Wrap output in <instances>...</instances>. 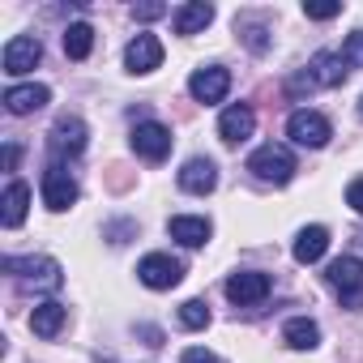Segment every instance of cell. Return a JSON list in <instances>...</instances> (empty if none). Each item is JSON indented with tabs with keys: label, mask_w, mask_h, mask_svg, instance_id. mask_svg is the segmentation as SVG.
Wrapping results in <instances>:
<instances>
[{
	"label": "cell",
	"mask_w": 363,
	"mask_h": 363,
	"mask_svg": "<svg viewBox=\"0 0 363 363\" xmlns=\"http://www.w3.org/2000/svg\"><path fill=\"white\" fill-rule=\"evenodd\" d=\"M48 99H52V90L39 86V82H30V86H9V90H5V107H9L13 116H30V111H39Z\"/></svg>",
	"instance_id": "cell-18"
},
{
	"label": "cell",
	"mask_w": 363,
	"mask_h": 363,
	"mask_svg": "<svg viewBox=\"0 0 363 363\" xmlns=\"http://www.w3.org/2000/svg\"><path fill=\"white\" fill-rule=\"evenodd\" d=\"M5 274H18V278L35 282V286H43V291H56V286L65 282V278H60V261H52V257H26V261L5 257Z\"/></svg>",
	"instance_id": "cell-5"
},
{
	"label": "cell",
	"mask_w": 363,
	"mask_h": 363,
	"mask_svg": "<svg viewBox=\"0 0 363 363\" xmlns=\"http://www.w3.org/2000/svg\"><path fill=\"white\" fill-rule=\"evenodd\" d=\"M359 116H363V99H359Z\"/></svg>",
	"instance_id": "cell-32"
},
{
	"label": "cell",
	"mask_w": 363,
	"mask_h": 363,
	"mask_svg": "<svg viewBox=\"0 0 363 363\" xmlns=\"http://www.w3.org/2000/svg\"><path fill=\"white\" fill-rule=\"evenodd\" d=\"M39 189H43V206H48V210H56V214H60V210H69V206L77 201V179H73L60 162L43 171V184H39Z\"/></svg>",
	"instance_id": "cell-7"
},
{
	"label": "cell",
	"mask_w": 363,
	"mask_h": 363,
	"mask_svg": "<svg viewBox=\"0 0 363 363\" xmlns=\"http://www.w3.org/2000/svg\"><path fill=\"white\" fill-rule=\"evenodd\" d=\"M337 13H342L337 0H329V5H303V18H312V22H329V18H337Z\"/></svg>",
	"instance_id": "cell-26"
},
{
	"label": "cell",
	"mask_w": 363,
	"mask_h": 363,
	"mask_svg": "<svg viewBox=\"0 0 363 363\" xmlns=\"http://www.w3.org/2000/svg\"><path fill=\"white\" fill-rule=\"evenodd\" d=\"M269 274H261V269H244V274H231L227 278V299L231 303H240V308H252V303H261L265 295H269Z\"/></svg>",
	"instance_id": "cell-9"
},
{
	"label": "cell",
	"mask_w": 363,
	"mask_h": 363,
	"mask_svg": "<svg viewBox=\"0 0 363 363\" xmlns=\"http://www.w3.org/2000/svg\"><path fill=\"white\" fill-rule=\"evenodd\" d=\"M18 158H22V150H18V145H5V171H13Z\"/></svg>",
	"instance_id": "cell-31"
},
{
	"label": "cell",
	"mask_w": 363,
	"mask_h": 363,
	"mask_svg": "<svg viewBox=\"0 0 363 363\" xmlns=\"http://www.w3.org/2000/svg\"><path fill=\"white\" fill-rule=\"evenodd\" d=\"M346 206H350L354 214H363V175H359V179H350V189H346Z\"/></svg>",
	"instance_id": "cell-28"
},
{
	"label": "cell",
	"mask_w": 363,
	"mask_h": 363,
	"mask_svg": "<svg viewBox=\"0 0 363 363\" xmlns=\"http://www.w3.org/2000/svg\"><path fill=\"white\" fill-rule=\"evenodd\" d=\"M167 231H171V240H179L184 248H201V244L210 240V218H197V214H175V218L167 223Z\"/></svg>",
	"instance_id": "cell-17"
},
{
	"label": "cell",
	"mask_w": 363,
	"mask_h": 363,
	"mask_svg": "<svg viewBox=\"0 0 363 363\" xmlns=\"http://www.w3.org/2000/svg\"><path fill=\"white\" fill-rule=\"evenodd\" d=\"M308 73L316 77V86H342L350 69H346L342 52H316V56H312V65H308Z\"/></svg>",
	"instance_id": "cell-19"
},
{
	"label": "cell",
	"mask_w": 363,
	"mask_h": 363,
	"mask_svg": "<svg viewBox=\"0 0 363 363\" xmlns=\"http://www.w3.org/2000/svg\"><path fill=\"white\" fill-rule=\"evenodd\" d=\"M90 48H94V30H90L86 22H73V26L65 30V56H69V60H86Z\"/></svg>",
	"instance_id": "cell-23"
},
{
	"label": "cell",
	"mask_w": 363,
	"mask_h": 363,
	"mask_svg": "<svg viewBox=\"0 0 363 363\" xmlns=\"http://www.w3.org/2000/svg\"><path fill=\"white\" fill-rule=\"evenodd\" d=\"M286 137H291L295 145H303V150H320V145H329L333 128H329V120H325L320 111L299 107V111H291V120H286Z\"/></svg>",
	"instance_id": "cell-3"
},
{
	"label": "cell",
	"mask_w": 363,
	"mask_h": 363,
	"mask_svg": "<svg viewBox=\"0 0 363 363\" xmlns=\"http://www.w3.org/2000/svg\"><path fill=\"white\" fill-rule=\"evenodd\" d=\"M282 342H286L291 350H316V346H320V325L308 320V316H291V320L282 325Z\"/></svg>",
	"instance_id": "cell-21"
},
{
	"label": "cell",
	"mask_w": 363,
	"mask_h": 363,
	"mask_svg": "<svg viewBox=\"0 0 363 363\" xmlns=\"http://www.w3.org/2000/svg\"><path fill=\"white\" fill-rule=\"evenodd\" d=\"M325 282H329L333 291H342V303H346V308H363V261H359V257H337V261H329Z\"/></svg>",
	"instance_id": "cell-2"
},
{
	"label": "cell",
	"mask_w": 363,
	"mask_h": 363,
	"mask_svg": "<svg viewBox=\"0 0 363 363\" xmlns=\"http://www.w3.org/2000/svg\"><path fill=\"white\" fill-rule=\"evenodd\" d=\"M48 150H52L56 158H77V154L86 150V124H82L77 116H60V120L52 124V133H48Z\"/></svg>",
	"instance_id": "cell-6"
},
{
	"label": "cell",
	"mask_w": 363,
	"mask_h": 363,
	"mask_svg": "<svg viewBox=\"0 0 363 363\" xmlns=\"http://www.w3.org/2000/svg\"><path fill=\"white\" fill-rule=\"evenodd\" d=\"M179 325H184V329H206V325H210V308H206V299H189L184 308H179Z\"/></svg>",
	"instance_id": "cell-24"
},
{
	"label": "cell",
	"mask_w": 363,
	"mask_h": 363,
	"mask_svg": "<svg viewBox=\"0 0 363 363\" xmlns=\"http://www.w3.org/2000/svg\"><path fill=\"white\" fill-rule=\"evenodd\" d=\"M210 22H214V5H206V0H189V5H179L171 13L175 35H201Z\"/></svg>",
	"instance_id": "cell-15"
},
{
	"label": "cell",
	"mask_w": 363,
	"mask_h": 363,
	"mask_svg": "<svg viewBox=\"0 0 363 363\" xmlns=\"http://www.w3.org/2000/svg\"><path fill=\"white\" fill-rule=\"evenodd\" d=\"M162 13H167V5H137V9H133L137 22H154V18H162Z\"/></svg>",
	"instance_id": "cell-30"
},
{
	"label": "cell",
	"mask_w": 363,
	"mask_h": 363,
	"mask_svg": "<svg viewBox=\"0 0 363 363\" xmlns=\"http://www.w3.org/2000/svg\"><path fill=\"white\" fill-rule=\"evenodd\" d=\"M252 128H257V116H252V107H248V103H231V107L218 116V137H223L227 145L248 141V137H252Z\"/></svg>",
	"instance_id": "cell-13"
},
{
	"label": "cell",
	"mask_w": 363,
	"mask_h": 363,
	"mask_svg": "<svg viewBox=\"0 0 363 363\" xmlns=\"http://www.w3.org/2000/svg\"><path fill=\"white\" fill-rule=\"evenodd\" d=\"M325 248H329V231L325 227H303L299 235H295V261L299 265H316L320 257H325Z\"/></svg>",
	"instance_id": "cell-20"
},
{
	"label": "cell",
	"mask_w": 363,
	"mask_h": 363,
	"mask_svg": "<svg viewBox=\"0 0 363 363\" xmlns=\"http://www.w3.org/2000/svg\"><path fill=\"white\" fill-rule=\"evenodd\" d=\"M133 150L141 158H150V162H162L171 154V128L167 124H154V120H141L133 128Z\"/></svg>",
	"instance_id": "cell-11"
},
{
	"label": "cell",
	"mask_w": 363,
	"mask_h": 363,
	"mask_svg": "<svg viewBox=\"0 0 363 363\" xmlns=\"http://www.w3.org/2000/svg\"><path fill=\"white\" fill-rule=\"evenodd\" d=\"M227 90H231V73H227L223 65L197 69V73L189 77V94H193L197 103H223V99H227Z\"/></svg>",
	"instance_id": "cell-10"
},
{
	"label": "cell",
	"mask_w": 363,
	"mask_h": 363,
	"mask_svg": "<svg viewBox=\"0 0 363 363\" xmlns=\"http://www.w3.org/2000/svg\"><path fill=\"white\" fill-rule=\"evenodd\" d=\"M65 320H69V308L56 303V299H48V303H39V308L30 312V329H35L39 337H56V333L65 329Z\"/></svg>",
	"instance_id": "cell-22"
},
{
	"label": "cell",
	"mask_w": 363,
	"mask_h": 363,
	"mask_svg": "<svg viewBox=\"0 0 363 363\" xmlns=\"http://www.w3.org/2000/svg\"><path fill=\"white\" fill-rule=\"evenodd\" d=\"M124 65H128V73H154L162 65V43L154 35H137L124 48Z\"/></svg>",
	"instance_id": "cell-14"
},
{
	"label": "cell",
	"mask_w": 363,
	"mask_h": 363,
	"mask_svg": "<svg viewBox=\"0 0 363 363\" xmlns=\"http://www.w3.org/2000/svg\"><path fill=\"white\" fill-rule=\"evenodd\" d=\"M214 184H218L214 158H189L184 167H179V189H184V193L206 197V193H214Z\"/></svg>",
	"instance_id": "cell-12"
},
{
	"label": "cell",
	"mask_w": 363,
	"mask_h": 363,
	"mask_svg": "<svg viewBox=\"0 0 363 363\" xmlns=\"http://www.w3.org/2000/svg\"><path fill=\"white\" fill-rule=\"evenodd\" d=\"M286 90H291V94H312V90H316V77L303 69V73H295V77L286 82Z\"/></svg>",
	"instance_id": "cell-27"
},
{
	"label": "cell",
	"mask_w": 363,
	"mask_h": 363,
	"mask_svg": "<svg viewBox=\"0 0 363 363\" xmlns=\"http://www.w3.org/2000/svg\"><path fill=\"white\" fill-rule=\"evenodd\" d=\"M179 363H218V359H214L206 346H189L184 354H179Z\"/></svg>",
	"instance_id": "cell-29"
},
{
	"label": "cell",
	"mask_w": 363,
	"mask_h": 363,
	"mask_svg": "<svg viewBox=\"0 0 363 363\" xmlns=\"http://www.w3.org/2000/svg\"><path fill=\"white\" fill-rule=\"evenodd\" d=\"M137 278L150 291H171V286H179V278H184V265L175 257H167V252H150V257L137 261Z\"/></svg>",
	"instance_id": "cell-4"
},
{
	"label": "cell",
	"mask_w": 363,
	"mask_h": 363,
	"mask_svg": "<svg viewBox=\"0 0 363 363\" xmlns=\"http://www.w3.org/2000/svg\"><path fill=\"white\" fill-rule=\"evenodd\" d=\"M342 60H346V69H363V30L346 35V43H342Z\"/></svg>",
	"instance_id": "cell-25"
},
{
	"label": "cell",
	"mask_w": 363,
	"mask_h": 363,
	"mask_svg": "<svg viewBox=\"0 0 363 363\" xmlns=\"http://www.w3.org/2000/svg\"><path fill=\"white\" fill-rule=\"evenodd\" d=\"M26 206H30V189L22 184V179H9L5 197H0V223H5L9 231H18L26 223Z\"/></svg>",
	"instance_id": "cell-16"
},
{
	"label": "cell",
	"mask_w": 363,
	"mask_h": 363,
	"mask_svg": "<svg viewBox=\"0 0 363 363\" xmlns=\"http://www.w3.org/2000/svg\"><path fill=\"white\" fill-rule=\"evenodd\" d=\"M5 73L9 77H22V73H30L39 60H43V43L35 39V35H13L9 43H5Z\"/></svg>",
	"instance_id": "cell-8"
},
{
	"label": "cell",
	"mask_w": 363,
	"mask_h": 363,
	"mask_svg": "<svg viewBox=\"0 0 363 363\" xmlns=\"http://www.w3.org/2000/svg\"><path fill=\"white\" fill-rule=\"evenodd\" d=\"M248 171L257 179H265V184H291V175H295V154L286 145H274L265 141L261 150L248 154Z\"/></svg>",
	"instance_id": "cell-1"
}]
</instances>
